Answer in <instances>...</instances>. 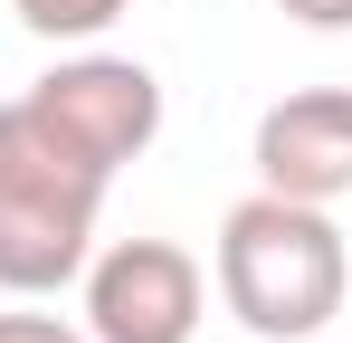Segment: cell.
I'll return each instance as SVG.
<instances>
[{
    "mask_svg": "<svg viewBox=\"0 0 352 343\" xmlns=\"http://www.w3.org/2000/svg\"><path fill=\"white\" fill-rule=\"evenodd\" d=\"M0 343H86V334L58 315H0Z\"/></svg>",
    "mask_w": 352,
    "mask_h": 343,
    "instance_id": "cell-7",
    "label": "cell"
},
{
    "mask_svg": "<svg viewBox=\"0 0 352 343\" xmlns=\"http://www.w3.org/2000/svg\"><path fill=\"white\" fill-rule=\"evenodd\" d=\"M115 172L96 163L76 134L48 124V105L19 86L0 105V286L10 295H58L96 258Z\"/></svg>",
    "mask_w": 352,
    "mask_h": 343,
    "instance_id": "cell-1",
    "label": "cell"
},
{
    "mask_svg": "<svg viewBox=\"0 0 352 343\" xmlns=\"http://www.w3.org/2000/svg\"><path fill=\"white\" fill-rule=\"evenodd\" d=\"M257 191L333 210L352 191V86H295L257 114Z\"/></svg>",
    "mask_w": 352,
    "mask_h": 343,
    "instance_id": "cell-5",
    "label": "cell"
},
{
    "mask_svg": "<svg viewBox=\"0 0 352 343\" xmlns=\"http://www.w3.org/2000/svg\"><path fill=\"white\" fill-rule=\"evenodd\" d=\"M86 343H190L210 315V277L172 238H115L86 258Z\"/></svg>",
    "mask_w": 352,
    "mask_h": 343,
    "instance_id": "cell-3",
    "label": "cell"
},
{
    "mask_svg": "<svg viewBox=\"0 0 352 343\" xmlns=\"http://www.w3.org/2000/svg\"><path fill=\"white\" fill-rule=\"evenodd\" d=\"M352 295V248L333 210L286 200V191H248L219 220V305L257 343H305L343 315Z\"/></svg>",
    "mask_w": 352,
    "mask_h": 343,
    "instance_id": "cell-2",
    "label": "cell"
},
{
    "mask_svg": "<svg viewBox=\"0 0 352 343\" xmlns=\"http://www.w3.org/2000/svg\"><path fill=\"white\" fill-rule=\"evenodd\" d=\"M286 19H305V29H352V0H276Z\"/></svg>",
    "mask_w": 352,
    "mask_h": 343,
    "instance_id": "cell-8",
    "label": "cell"
},
{
    "mask_svg": "<svg viewBox=\"0 0 352 343\" xmlns=\"http://www.w3.org/2000/svg\"><path fill=\"white\" fill-rule=\"evenodd\" d=\"M29 96H38V105H48V124H58V134H76L105 172H124L153 134H162V76H153L143 57H105V48L58 57Z\"/></svg>",
    "mask_w": 352,
    "mask_h": 343,
    "instance_id": "cell-4",
    "label": "cell"
},
{
    "mask_svg": "<svg viewBox=\"0 0 352 343\" xmlns=\"http://www.w3.org/2000/svg\"><path fill=\"white\" fill-rule=\"evenodd\" d=\"M29 39H105L133 0H10Z\"/></svg>",
    "mask_w": 352,
    "mask_h": 343,
    "instance_id": "cell-6",
    "label": "cell"
}]
</instances>
